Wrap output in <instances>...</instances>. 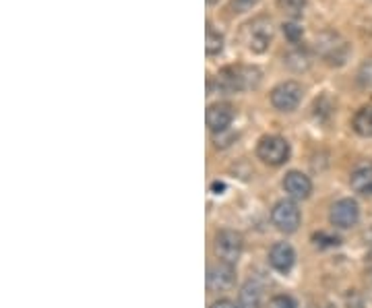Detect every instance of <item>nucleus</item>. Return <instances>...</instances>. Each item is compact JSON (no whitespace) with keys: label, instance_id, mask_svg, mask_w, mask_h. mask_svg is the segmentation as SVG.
<instances>
[{"label":"nucleus","instance_id":"f257e3e1","mask_svg":"<svg viewBox=\"0 0 372 308\" xmlns=\"http://www.w3.org/2000/svg\"><path fill=\"white\" fill-rule=\"evenodd\" d=\"M261 81V70L254 66H226L215 77L217 89L222 93H236L256 87Z\"/></svg>","mask_w":372,"mask_h":308},{"label":"nucleus","instance_id":"f03ea898","mask_svg":"<svg viewBox=\"0 0 372 308\" xmlns=\"http://www.w3.org/2000/svg\"><path fill=\"white\" fill-rule=\"evenodd\" d=\"M314 48L318 52V56L327 62L329 66H343L350 54H352V46L346 38H341L335 31H325L316 38Z\"/></svg>","mask_w":372,"mask_h":308},{"label":"nucleus","instance_id":"7ed1b4c3","mask_svg":"<svg viewBox=\"0 0 372 308\" xmlns=\"http://www.w3.org/2000/svg\"><path fill=\"white\" fill-rule=\"evenodd\" d=\"M242 40L247 44V48L254 54H263L269 50L271 42H273V23L269 17H256L252 21H248L242 29Z\"/></svg>","mask_w":372,"mask_h":308},{"label":"nucleus","instance_id":"20e7f679","mask_svg":"<svg viewBox=\"0 0 372 308\" xmlns=\"http://www.w3.org/2000/svg\"><path fill=\"white\" fill-rule=\"evenodd\" d=\"M256 155L267 166H284L290 160V143L279 134H265L256 145Z\"/></svg>","mask_w":372,"mask_h":308},{"label":"nucleus","instance_id":"39448f33","mask_svg":"<svg viewBox=\"0 0 372 308\" xmlns=\"http://www.w3.org/2000/svg\"><path fill=\"white\" fill-rule=\"evenodd\" d=\"M271 222L273 226L284 232V234H294L300 228L302 222V213L296 205L294 199H281L273 205L271 209Z\"/></svg>","mask_w":372,"mask_h":308},{"label":"nucleus","instance_id":"423d86ee","mask_svg":"<svg viewBox=\"0 0 372 308\" xmlns=\"http://www.w3.org/2000/svg\"><path fill=\"white\" fill-rule=\"evenodd\" d=\"M304 98V89L296 81H284L273 87L271 91V104L279 112H294Z\"/></svg>","mask_w":372,"mask_h":308},{"label":"nucleus","instance_id":"0eeeda50","mask_svg":"<svg viewBox=\"0 0 372 308\" xmlns=\"http://www.w3.org/2000/svg\"><path fill=\"white\" fill-rule=\"evenodd\" d=\"M213 250H215L219 261L236 265L240 254H242V250H245V238L236 230H222V232L215 234Z\"/></svg>","mask_w":372,"mask_h":308},{"label":"nucleus","instance_id":"6e6552de","mask_svg":"<svg viewBox=\"0 0 372 308\" xmlns=\"http://www.w3.org/2000/svg\"><path fill=\"white\" fill-rule=\"evenodd\" d=\"M329 220L335 228L339 230H350L358 224L360 220V207L354 199H339L333 203Z\"/></svg>","mask_w":372,"mask_h":308},{"label":"nucleus","instance_id":"1a4fd4ad","mask_svg":"<svg viewBox=\"0 0 372 308\" xmlns=\"http://www.w3.org/2000/svg\"><path fill=\"white\" fill-rule=\"evenodd\" d=\"M207 282L211 290H230L236 284V265L217 261L215 265L209 267Z\"/></svg>","mask_w":372,"mask_h":308},{"label":"nucleus","instance_id":"9d476101","mask_svg":"<svg viewBox=\"0 0 372 308\" xmlns=\"http://www.w3.org/2000/svg\"><path fill=\"white\" fill-rule=\"evenodd\" d=\"M205 121L211 132H224L230 128V124L234 121V108L226 102H217V104H211L207 108V114H205Z\"/></svg>","mask_w":372,"mask_h":308},{"label":"nucleus","instance_id":"9b49d317","mask_svg":"<svg viewBox=\"0 0 372 308\" xmlns=\"http://www.w3.org/2000/svg\"><path fill=\"white\" fill-rule=\"evenodd\" d=\"M296 263V252L288 242H275L269 250V265L277 273H290Z\"/></svg>","mask_w":372,"mask_h":308},{"label":"nucleus","instance_id":"f8f14e48","mask_svg":"<svg viewBox=\"0 0 372 308\" xmlns=\"http://www.w3.org/2000/svg\"><path fill=\"white\" fill-rule=\"evenodd\" d=\"M284 190H286V194L290 199L304 201V199H309L310 192H312V183H310V178L307 174H302L298 170H292L284 178Z\"/></svg>","mask_w":372,"mask_h":308},{"label":"nucleus","instance_id":"ddd939ff","mask_svg":"<svg viewBox=\"0 0 372 308\" xmlns=\"http://www.w3.org/2000/svg\"><path fill=\"white\" fill-rule=\"evenodd\" d=\"M350 185L356 192L372 194V164H360L350 178Z\"/></svg>","mask_w":372,"mask_h":308},{"label":"nucleus","instance_id":"4468645a","mask_svg":"<svg viewBox=\"0 0 372 308\" xmlns=\"http://www.w3.org/2000/svg\"><path fill=\"white\" fill-rule=\"evenodd\" d=\"M240 308H263V288L256 282H247L240 288Z\"/></svg>","mask_w":372,"mask_h":308},{"label":"nucleus","instance_id":"2eb2a0df","mask_svg":"<svg viewBox=\"0 0 372 308\" xmlns=\"http://www.w3.org/2000/svg\"><path fill=\"white\" fill-rule=\"evenodd\" d=\"M352 126H354V130H356L360 137H372V106L360 108V110L354 114Z\"/></svg>","mask_w":372,"mask_h":308},{"label":"nucleus","instance_id":"dca6fc26","mask_svg":"<svg viewBox=\"0 0 372 308\" xmlns=\"http://www.w3.org/2000/svg\"><path fill=\"white\" fill-rule=\"evenodd\" d=\"M284 62H286V66H290L292 70L302 72V70H309L310 54L304 48H294V50H290V52L284 56Z\"/></svg>","mask_w":372,"mask_h":308},{"label":"nucleus","instance_id":"f3484780","mask_svg":"<svg viewBox=\"0 0 372 308\" xmlns=\"http://www.w3.org/2000/svg\"><path fill=\"white\" fill-rule=\"evenodd\" d=\"M222 50H224V36H222L217 29H213V25H211V23H207L205 52H207L209 56H215V54H219Z\"/></svg>","mask_w":372,"mask_h":308},{"label":"nucleus","instance_id":"a211bd4d","mask_svg":"<svg viewBox=\"0 0 372 308\" xmlns=\"http://www.w3.org/2000/svg\"><path fill=\"white\" fill-rule=\"evenodd\" d=\"M277 6L292 19L302 17L304 8H307V0H277Z\"/></svg>","mask_w":372,"mask_h":308},{"label":"nucleus","instance_id":"6ab92c4d","mask_svg":"<svg viewBox=\"0 0 372 308\" xmlns=\"http://www.w3.org/2000/svg\"><path fill=\"white\" fill-rule=\"evenodd\" d=\"M356 83L362 89H372V56L360 64V68L356 72Z\"/></svg>","mask_w":372,"mask_h":308},{"label":"nucleus","instance_id":"aec40b11","mask_svg":"<svg viewBox=\"0 0 372 308\" xmlns=\"http://www.w3.org/2000/svg\"><path fill=\"white\" fill-rule=\"evenodd\" d=\"M302 27L298 23H284V36L292 42V44H298L302 40Z\"/></svg>","mask_w":372,"mask_h":308},{"label":"nucleus","instance_id":"412c9836","mask_svg":"<svg viewBox=\"0 0 372 308\" xmlns=\"http://www.w3.org/2000/svg\"><path fill=\"white\" fill-rule=\"evenodd\" d=\"M267 308H296V300L288 294H277L269 300Z\"/></svg>","mask_w":372,"mask_h":308},{"label":"nucleus","instance_id":"4be33fe9","mask_svg":"<svg viewBox=\"0 0 372 308\" xmlns=\"http://www.w3.org/2000/svg\"><path fill=\"white\" fill-rule=\"evenodd\" d=\"M258 2H261V0H232L230 8H232V13L240 15V13H248V10H252Z\"/></svg>","mask_w":372,"mask_h":308},{"label":"nucleus","instance_id":"5701e85b","mask_svg":"<svg viewBox=\"0 0 372 308\" xmlns=\"http://www.w3.org/2000/svg\"><path fill=\"white\" fill-rule=\"evenodd\" d=\"M312 238H314V242H316L318 247H337V245H339V238H337V236H327L325 232H318V234H314Z\"/></svg>","mask_w":372,"mask_h":308},{"label":"nucleus","instance_id":"b1692460","mask_svg":"<svg viewBox=\"0 0 372 308\" xmlns=\"http://www.w3.org/2000/svg\"><path fill=\"white\" fill-rule=\"evenodd\" d=\"M346 305H348V308H364V300L358 292H350L346 296Z\"/></svg>","mask_w":372,"mask_h":308},{"label":"nucleus","instance_id":"393cba45","mask_svg":"<svg viewBox=\"0 0 372 308\" xmlns=\"http://www.w3.org/2000/svg\"><path fill=\"white\" fill-rule=\"evenodd\" d=\"M209 308H240V305H236V302H232V300H228V298H219V300H215Z\"/></svg>","mask_w":372,"mask_h":308},{"label":"nucleus","instance_id":"a878e982","mask_svg":"<svg viewBox=\"0 0 372 308\" xmlns=\"http://www.w3.org/2000/svg\"><path fill=\"white\" fill-rule=\"evenodd\" d=\"M364 286H366V292H369V296L372 298V267L364 273Z\"/></svg>","mask_w":372,"mask_h":308}]
</instances>
